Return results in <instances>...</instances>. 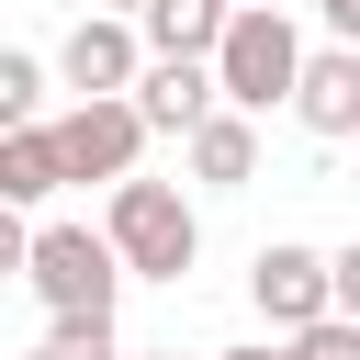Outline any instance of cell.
<instances>
[{"mask_svg":"<svg viewBox=\"0 0 360 360\" xmlns=\"http://www.w3.org/2000/svg\"><path fill=\"white\" fill-rule=\"evenodd\" d=\"M22 270H34V292H45L56 315H112V292H124V248L90 236V225H45Z\"/></svg>","mask_w":360,"mask_h":360,"instance_id":"3957f363","label":"cell"},{"mask_svg":"<svg viewBox=\"0 0 360 360\" xmlns=\"http://www.w3.org/2000/svg\"><path fill=\"white\" fill-rule=\"evenodd\" d=\"M101 236L124 248L135 281H180V270L202 259V225H191V202H180L169 180H112V225H101Z\"/></svg>","mask_w":360,"mask_h":360,"instance_id":"7a4b0ae2","label":"cell"},{"mask_svg":"<svg viewBox=\"0 0 360 360\" xmlns=\"http://www.w3.org/2000/svg\"><path fill=\"white\" fill-rule=\"evenodd\" d=\"M22 360H68V349H56V338H45V349H22Z\"/></svg>","mask_w":360,"mask_h":360,"instance_id":"e0dca14e","label":"cell"},{"mask_svg":"<svg viewBox=\"0 0 360 360\" xmlns=\"http://www.w3.org/2000/svg\"><path fill=\"white\" fill-rule=\"evenodd\" d=\"M158 124L112 90V101H79L68 124H56V146H68V180H135V146H146Z\"/></svg>","mask_w":360,"mask_h":360,"instance_id":"5b68a950","label":"cell"},{"mask_svg":"<svg viewBox=\"0 0 360 360\" xmlns=\"http://www.w3.org/2000/svg\"><path fill=\"white\" fill-rule=\"evenodd\" d=\"M146 360H180V349H146Z\"/></svg>","mask_w":360,"mask_h":360,"instance_id":"d6986e66","label":"cell"},{"mask_svg":"<svg viewBox=\"0 0 360 360\" xmlns=\"http://www.w3.org/2000/svg\"><path fill=\"white\" fill-rule=\"evenodd\" d=\"M214 79H225L236 112H270V101L304 90V34H292L270 0H236V22H225V45H214Z\"/></svg>","mask_w":360,"mask_h":360,"instance_id":"6da1fadb","label":"cell"},{"mask_svg":"<svg viewBox=\"0 0 360 360\" xmlns=\"http://www.w3.org/2000/svg\"><path fill=\"white\" fill-rule=\"evenodd\" d=\"M101 11H146V0H101Z\"/></svg>","mask_w":360,"mask_h":360,"instance_id":"ac0fdd59","label":"cell"},{"mask_svg":"<svg viewBox=\"0 0 360 360\" xmlns=\"http://www.w3.org/2000/svg\"><path fill=\"white\" fill-rule=\"evenodd\" d=\"M248 292H259V315H270L281 338H304V326L338 315V259H315V248H259Z\"/></svg>","mask_w":360,"mask_h":360,"instance_id":"277c9868","label":"cell"},{"mask_svg":"<svg viewBox=\"0 0 360 360\" xmlns=\"http://www.w3.org/2000/svg\"><path fill=\"white\" fill-rule=\"evenodd\" d=\"M135 22H146V45H158V56H214V45H225V22H236V0H146Z\"/></svg>","mask_w":360,"mask_h":360,"instance_id":"9c48e42d","label":"cell"},{"mask_svg":"<svg viewBox=\"0 0 360 360\" xmlns=\"http://www.w3.org/2000/svg\"><path fill=\"white\" fill-rule=\"evenodd\" d=\"M146 22H112V11H90L68 45H56V68H68V90L79 101H112V90H135L146 79V45H135Z\"/></svg>","mask_w":360,"mask_h":360,"instance_id":"8992f818","label":"cell"},{"mask_svg":"<svg viewBox=\"0 0 360 360\" xmlns=\"http://www.w3.org/2000/svg\"><path fill=\"white\" fill-rule=\"evenodd\" d=\"M338 315H360V236L338 248Z\"/></svg>","mask_w":360,"mask_h":360,"instance_id":"5bb4252c","label":"cell"},{"mask_svg":"<svg viewBox=\"0 0 360 360\" xmlns=\"http://www.w3.org/2000/svg\"><path fill=\"white\" fill-rule=\"evenodd\" d=\"M292 349H304V360H360V315H326V326H304Z\"/></svg>","mask_w":360,"mask_h":360,"instance_id":"4fadbf2b","label":"cell"},{"mask_svg":"<svg viewBox=\"0 0 360 360\" xmlns=\"http://www.w3.org/2000/svg\"><path fill=\"white\" fill-rule=\"evenodd\" d=\"M34 101H45V68L11 45V56H0V124H34Z\"/></svg>","mask_w":360,"mask_h":360,"instance_id":"8fae6325","label":"cell"},{"mask_svg":"<svg viewBox=\"0 0 360 360\" xmlns=\"http://www.w3.org/2000/svg\"><path fill=\"white\" fill-rule=\"evenodd\" d=\"M315 11H326V34H338V45H360V0H315Z\"/></svg>","mask_w":360,"mask_h":360,"instance_id":"9a60e30c","label":"cell"},{"mask_svg":"<svg viewBox=\"0 0 360 360\" xmlns=\"http://www.w3.org/2000/svg\"><path fill=\"white\" fill-rule=\"evenodd\" d=\"M56 180H68L56 124H11V135H0V202H45Z\"/></svg>","mask_w":360,"mask_h":360,"instance_id":"ba28073f","label":"cell"},{"mask_svg":"<svg viewBox=\"0 0 360 360\" xmlns=\"http://www.w3.org/2000/svg\"><path fill=\"white\" fill-rule=\"evenodd\" d=\"M225 360H304V349H292V338H270V349H225Z\"/></svg>","mask_w":360,"mask_h":360,"instance_id":"2e32d148","label":"cell"},{"mask_svg":"<svg viewBox=\"0 0 360 360\" xmlns=\"http://www.w3.org/2000/svg\"><path fill=\"white\" fill-rule=\"evenodd\" d=\"M292 112H304L315 135H360V45H326V56H304V90H292Z\"/></svg>","mask_w":360,"mask_h":360,"instance_id":"52a82bcc","label":"cell"},{"mask_svg":"<svg viewBox=\"0 0 360 360\" xmlns=\"http://www.w3.org/2000/svg\"><path fill=\"white\" fill-rule=\"evenodd\" d=\"M56 349L68 360H112V315H56Z\"/></svg>","mask_w":360,"mask_h":360,"instance_id":"7c38bea8","label":"cell"},{"mask_svg":"<svg viewBox=\"0 0 360 360\" xmlns=\"http://www.w3.org/2000/svg\"><path fill=\"white\" fill-rule=\"evenodd\" d=\"M191 169H202L214 191H236V180H259V124H248V112L225 101V112H214V124L191 135Z\"/></svg>","mask_w":360,"mask_h":360,"instance_id":"30bf717a","label":"cell"}]
</instances>
